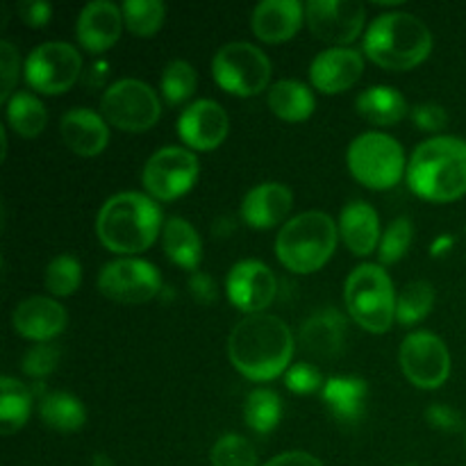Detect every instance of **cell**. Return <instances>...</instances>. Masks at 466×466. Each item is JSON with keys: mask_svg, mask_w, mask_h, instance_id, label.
Here are the masks:
<instances>
[{"mask_svg": "<svg viewBox=\"0 0 466 466\" xmlns=\"http://www.w3.org/2000/svg\"><path fill=\"white\" fill-rule=\"evenodd\" d=\"M228 355L241 376L253 382H268L289 371L294 335L273 314H248L232 328Z\"/></svg>", "mask_w": 466, "mask_h": 466, "instance_id": "1", "label": "cell"}, {"mask_svg": "<svg viewBox=\"0 0 466 466\" xmlns=\"http://www.w3.org/2000/svg\"><path fill=\"white\" fill-rule=\"evenodd\" d=\"M162 230V209L148 194L139 191H121L105 200L96 218L100 244L118 255L144 253Z\"/></svg>", "mask_w": 466, "mask_h": 466, "instance_id": "2", "label": "cell"}, {"mask_svg": "<svg viewBox=\"0 0 466 466\" xmlns=\"http://www.w3.org/2000/svg\"><path fill=\"white\" fill-rule=\"evenodd\" d=\"M408 185L428 203H453L466 194V141L432 137L408 162Z\"/></svg>", "mask_w": 466, "mask_h": 466, "instance_id": "3", "label": "cell"}, {"mask_svg": "<svg viewBox=\"0 0 466 466\" xmlns=\"http://www.w3.org/2000/svg\"><path fill=\"white\" fill-rule=\"evenodd\" d=\"M431 50V30L408 12L380 14L364 35V55L387 71H410L426 62Z\"/></svg>", "mask_w": 466, "mask_h": 466, "instance_id": "4", "label": "cell"}, {"mask_svg": "<svg viewBox=\"0 0 466 466\" xmlns=\"http://www.w3.org/2000/svg\"><path fill=\"white\" fill-rule=\"evenodd\" d=\"M339 228L326 212H303L289 218L276 237V255L291 273H314L330 262Z\"/></svg>", "mask_w": 466, "mask_h": 466, "instance_id": "5", "label": "cell"}, {"mask_svg": "<svg viewBox=\"0 0 466 466\" xmlns=\"http://www.w3.org/2000/svg\"><path fill=\"white\" fill-rule=\"evenodd\" d=\"M350 319L373 335H382L396 321V294L391 278L380 264H360L344 285Z\"/></svg>", "mask_w": 466, "mask_h": 466, "instance_id": "6", "label": "cell"}, {"mask_svg": "<svg viewBox=\"0 0 466 466\" xmlns=\"http://www.w3.org/2000/svg\"><path fill=\"white\" fill-rule=\"evenodd\" d=\"M346 162L360 185L376 191L399 185L408 167L403 146L385 132H364L353 139L346 153Z\"/></svg>", "mask_w": 466, "mask_h": 466, "instance_id": "7", "label": "cell"}, {"mask_svg": "<svg viewBox=\"0 0 466 466\" xmlns=\"http://www.w3.org/2000/svg\"><path fill=\"white\" fill-rule=\"evenodd\" d=\"M212 76L226 94L248 98L262 94L271 82V59L248 41H232L214 55Z\"/></svg>", "mask_w": 466, "mask_h": 466, "instance_id": "8", "label": "cell"}, {"mask_svg": "<svg viewBox=\"0 0 466 466\" xmlns=\"http://www.w3.org/2000/svg\"><path fill=\"white\" fill-rule=\"evenodd\" d=\"M100 109L105 121L123 132H146L162 116L157 91L135 77L109 85L100 98Z\"/></svg>", "mask_w": 466, "mask_h": 466, "instance_id": "9", "label": "cell"}, {"mask_svg": "<svg viewBox=\"0 0 466 466\" xmlns=\"http://www.w3.org/2000/svg\"><path fill=\"white\" fill-rule=\"evenodd\" d=\"M82 73V55L66 41H46L25 59V80L46 96L66 94Z\"/></svg>", "mask_w": 466, "mask_h": 466, "instance_id": "10", "label": "cell"}, {"mask_svg": "<svg viewBox=\"0 0 466 466\" xmlns=\"http://www.w3.org/2000/svg\"><path fill=\"white\" fill-rule=\"evenodd\" d=\"M200 173L198 157L191 150L168 146L157 150L153 157L146 162L141 182L153 200L171 203L185 196L196 185Z\"/></svg>", "mask_w": 466, "mask_h": 466, "instance_id": "11", "label": "cell"}, {"mask_svg": "<svg viewBox=\"0 0 466 466\" xmlns=\"http://www.w3.org/2000/svg\"><path fill=\"white\" fill-rule=\"evenodd\" d=\"M98 289L105 299L123 305H141L162 291L157 267L146 259L121 258L105 264L98 273Z\"/></svg>", "mask_w": 466, "mask_h": 466, "instance_id": "12", "label": "cell"}, {"mask_svg": "<svg viewBox=\"0 0 466 466\" xmlns=\"http://www.w3.org/2000/svg\"><path fill=\"white\" fill-rule=\"evenodd\" d=\"M405 378L419 390H440L451 376V353L444 339L428 330L412 332L403 339L399 353Z\"/></svg>", "mask_w": 466, "mask_h": 466, "instance_id": "13", "label": "cell"}, {"mask_svg": "<svg viewBox=\"0 0 466 466\" xmlns=\"http://www.w3.org/2000/svg\"><path fill=\"white\" fill-rule=\"evenodd\" d=\"M305 21L317 39L328 41L332 48H349L362 35L367 7L358 0H309Z\"/></svg>", "mask_w": 466, "mask_h": 466, "instance_id": "14", "label": "cell"}, {"mask_svg": "<svg viewBox=\"0 0 466 466\" xmlns=\"http://www.w3.org/2000/svg\"><path fill=\"white\" fill-rule=\"evenodd\" d=\"M230 303L246 314H262L278 294V280L271 268L258 259H241L230 268L226 280Z\"/></svg>", "mask_w": 466, "mask_h": 466, "instance_id": "15", "label": "cell"}, {"mask_svg": "<svg viewBox=\"0 0 466 466\" xmlns=\"http://www.w3.org/2000/svg\"><path fill=\"white\" fill-rule=\"evenodd\" d=\"M230 121L226 109L214 100H196L177 118V137L191 150L209 153L226 141Z\"/></svg>", "mask_w": 466, "mask_h": 466, "instance_id": "16", "label": "cell"}, {"mask_svg": "<svg viewBox=\"0 0 466 466\" xmlns=\"http://www.w3.org/2000/svg\"><path fill=\"white\" fill-rule=\"evenodd\" d=\"M66 309L48 296H30L12 312L14 332L36 344H48L66 328Z\"/></svg>", "mask_w": 466, "mask_h": 466, "instance_id": "17", "label": "cell"}, {"mask_svg": "<svg viewBox=\"0 0 466 466\" xmlns=\"http://www.w3.org/2000/svg\"><path fill=\"white\" fill-rule=\"evenodd\" d=\"M364 73V57L355 48H328L314 57L309 80L321 94L335 96L350 89Z\"/></svg>", "mask_w": 466, "mask_h": 466, "instance_id": "18", "label": "cell"}, {"mask_svg": "<svg viewBox=\"0 0 466 466\" xmlns=\"http://www.w3.org/2000/svg\"><path fill=\"white\" fill-rule=\"evenodd\" d=\"M123 12L109 0H96L82 7L77 16V41L89 53H105L118 41L123 32Z\"/></svg>", "mask_w": 466, "mask_h": 466, "instance_id": "19", "label": "cell"}, {"mask_svg": "<svg viewBox=\"0 0 466 466\" xmlns=\"http://www.w3.org/2000/svg\"><path fill=\"white\" fill-rule=\"evenodd\" d=\"M294 208V191L282 182H262L241 200V218L255 230H268L285 221Z\"/></svg>", "mask_w": 466, "mask_h": 466, "instance_id": "20", "label": "cell"}, {"mask_svg": "<svg viewBox=\"0 0 466 466\" xmlns=\"http://www.w3.org/2000/svg\"><path fill=\"white\" fill-rule=\"evenodd\" d=\"M305 21V5L299 0H264L253 9L250 27L264 44H285L294 39Z\"/></svg>", "mask_w": 466, "mask_h": 466, "instance_id": "21", "label": "cell"}, {"mask_svg": "<svg viewBox=\"0 0 466 466\" xmlns=\"http://www.w3.org/2000/svg\"><path fill=\"white\" fill-rule=\"evenodd\" d=\"M59 132L66 148L80 157H96L109 144L107 121L89 107L68 109L59 121Z\"/></svg>", "mask_w": 466, "mask_h": 466, "instance_id": "22", "label": "cell"}, {"mask_svg": "<svg viewBox=\"0 0 466 466\" xmlns=\"http://www.w3.org/2000/svg\"><path fill=\"white\" fill-rule=\"evenodd\" d=\"M339 237L355 258H367L380 246V218L364 200H353L339 214Z\"/></svg>", "mask_w": 466, "mask_h": 466, "instance_id": "23", "label": "cell"}, {"mask_svg": "<svg viewBox=\"0 0 466 466\" xmlns=\"http://www.w3.org/2000/svg\"><path fill=\"white\" fill-rule=\"evenodd\" d=\"M346 319L339 309L323 308L300 326V344L317 358H335L344 350Z\"/></svg>", "mask_w": 466, "mask_h": 466, "instance_id": "24", "label": "cell"}, {"mask_svg": "<svg viewBox=\"0 0 466 466\" xmlns=\"http://www.w3.org/2000/svg\"><path fill=\"white\" fill-rule=\"evenodd\" d=\"M367 394L369 387L362 378L335 376L328 378L323 385V403L330 410L332 417L346 426H353L362 419L367 410Z\"/></svg>", "mask_w": 466, "mask_h": 466, "instance_id": "25", "label": "cell"}, {"mask_svg": "<svg viewBox=\"0 0 466 466\" xmlns=\"http://www.w3.org/2000/svg\"><path fill=\"white\" fill-rule=\"evenodd\" d=\"M162 246L167 258L187 271H196L203 259V241L187 218H167L162 230Z\"/></svg>", "mask_w": 466, "mask_h": 466, "instance_id": "26", "label": "cell"}, {"mask_svg": "<svg viewBox=\"0 0 466 466\" xmlns=\"http://www.w3.org/2000/svg\"><path fill=\"white\" fill-rule=\"evenodd\" d=\"M358 114L371 126H394L408 114V100L394 86H369L355 100Z\"/></svg>", "mask_w": 466, "mask_h": 466, "instance_id": "27", "label": "cell"}, {"mask_svg": "<svg viewBox=\"0 0 466 466\" xmlns=\"http://www.w3.org/2000/svg\"><path fill=\"white\" fill-rule=\"evenodd\" d=\"M267 103L278 118L289 123L308 121L314 114V94L299 80H280L268 89Z\"/></svg>", "mask_w": 466, "mask_h": 466, "instance_id": "28", "label": "cell"}, {"mask_svg": "<svg viewBox=\"0 0 466 466\" xmlns=\"http://www.w3.org/2000/svg\"><path fill=\"white\" fill-rule=\"evenodd\" d=\"M39 417L57 432H76L85 426L86 410L77 396L66 391H53L39 399Z\"/></svg>", "mask_w": 466, "mask_h": 466, "instance_id": "29", "label": "cell"}, {"mask_svg": "<svg viewBox=\"0 0 466 466\" xmlns=\"http://www.w3.org/2000/svg\"><path fill=\"white\" fill-rule=\"evenodd\" d=\"M32 391L23 382L5 376L0 380V432L14 435L27 423L32 412Z\"/></svg>", "mask_w": 466, "mask_h": 466, "instance_id": "30", "label": "cell"}, {"mask_svg": "<svg viewBox=\"0 0 466 466\" xmlns=\"http://www.w3.org/2000/svg\"><path fill=\"white\" fill-rule=\"evenodd\" d=\"M5 107H7L9 127L18 137H25V139L39 137L44 132L46 123H48V112H46L44 103L30 91H16L5 103Z\"/></svg>", "mask_w": 466, "mask_h": 466, "instance_id": "31", "label": "cell"}, {"mask_svg": "<svg viewBox=\"0 0 466 466\" xmlns=\"http://www.w3.org/2000/svg\"><path fill=\"white\" fill-rule=\"evenodd\" d=\"M246 426L259 435H268L282 419V400L273 390H253L244 405Z\"/></svg>", "mask_w": 466, "mask_h": 466, "instance_id": "32", "label": "cell"}, {"mask_svg": "<svg viewBox=\"0 0 466 466\" xmlns=\"http://www.w3.org/2000/svg\"><path fill=\"white\" fill-rule=\"evenodd\" d=\"M121 12L127 30L141 39L157 35L167 21V5L159 0H126Z\"/></svg>", "mask_w": 466, "mask_h": 466, "instance_id": "33", "label": "cell"}, {"mask_svg": "<svg viewBox=\"0 0 466 466\" xmlns=\"http://www.w3.org/2000/svg\"><path fill=\"white\" fill-rule=\"evenodd\" d=\"M435 289L431 282L414 280L403 287L399 300H396V321L403 326H417L431 314L435 305Z\"/></svg>", "mask_w": 466, "mask_h": 466, "instance_id": "34", "label": "cell"}, {"mask_svg": "<svg viewBox=\"0 0 466 466\" xmlns=\"http://www.w3.org/2000/svg\"><path fill=\"white\" fill-rule=\"evenodd\" d=\"M198 86V73L185 59H173L164 66L159 77V91L168 105H182L194 96Z\"/></svg>", "mask_w": 466, "mask_h": 466, "instance_id": "35", "label": "cell"}, {"mask_svg": "<svg viewBox=\"0 0 466 466\" xmlns=\"http://www.w3.org/2000/svg\"><path fill=\"white\" fill-rule=\"evenodd\" d=\"M82 282V267L77 262V258L64 253L57 255L55 259H50V264L46 267V289L53 296H71L76 294L77 287Z\"/></svg>", "mask_w": 466, "mask_h": 466, "instance_id": "36", "label": "cell"}, {"mask_svg": "<svg viewBox=\"0 0 466 466\" xmlns=\"http://www.w3.org/2000/svg\"><path fill=\"white\" fill-rule=\"evenodd\" d=\"M209 460H212V466H258L255 446L246 437L235 435V432L223 435L212 446Z\"/></svg>", "mask_w": 466, "mask_h": 466, "instance_id": "37", "label": "cell"}, {"mask_svg": "<svg viewBox=\"0 0 466 466\" xmlns=\"http://www.w3.org/2000/svg\"><path fill=\"white\" fill-rule=\"evenodd\" d=\"M414 226L408 217H399L387 226L385 235H382L380 246H378V258L382 264H396L408 255L410 246H412Z\"/></svg>", "mask_w": 466, "mask_h": 466, "instance_id": "38", "label": "cell"}, {"mask_svg": "<svg viewBox=\"0 0 466 466\" xmlns=\"http://www.w3.org/2000/svg\"><path fill=\"white\" fill-rule=\"evenodd\" d=\"M59 349L53 344H35L25 355H23V373L30 378H46L57 369Z\"/></svg>", "mask_w": 466, "mask_h": 466, "instance_id": "39", "label": "cell"}, {"mask_svg": "<svg viewBox=\"0 0 466 466\" xmlns=\"http://www.w3.org/2000/svg\"><path fill=\"white\" fill-rule=\"evenodd\" d=\"M285 385L287 390L294 391V394L305 396V394H314L317 390H323L326 382H323L321 373H319L312 364L300 362V364H294V367H289V371L285 373Z\"/></svg>", "mask_w": 466, "mask_h": 466, "instance_id": "40", "label": "cell"}, {"mask_svg": "<svg viewBox=\"0 0 466 466\" xmlns=\"http://www.w3.org/2000/svg\"><path fill=\"white\" fill-rule=\"evenodd\" d=\"M412 123L421 132H440L449 126V114L437 103H421L410 112Z\"/></svg>", "mask_w": 466, "mask_h": 466, "instance_id": "41", "label": "cell"}, {"mask_svg": "<svg viewBox=\"0 0 466 466\" xmlns=\"http://www.w3.org/2000/svg\"><path fill=\"white\" fill-rule=\"evenodd\" d=\"M0 68H3V89H0V103H7L16 91H14V85H16L18 77V53L7 39L0 44Z\"/></svg>", "mask_w": 466, "mask_h": 466, "instance_id": "42", "label": "cell"}, {"mask_svg": "<svg viewBox=\"0 0 466 466\" xmlns=\"http://www.w3.org/2000/svg\"><path fill=\"white\" fill-rule=\"evenodd\" d=\"M426 421L431 423L432 428L444 432H455L464 426V419L458 410L449 408V405L435 403L426 410Z\"/></svg>", "mask_w": 466, "mask_h": 466, "instance_id": "43", "label": "cell"}, {"mask_svg": "<svg viewBox=\"0 0 466 466\" xmlns=\"http://www.w3.org/2000/svg\"><path fill=\"white\" fill-rule=\"evenodd\" d=\"M18 16L25 25L44 27L53 16V5L44 3V0H23L18 3Z\"/></svg>", "mask_w": 466, "mask_h": 466, "instance_id": "44", "label": "cell"}, {"mask_svg": "<svg viewBox=\"0 0 466 466\" xmlns=\"http://www.w3.org/2000/svg\"><path fill=\"white\" fill-rule=\"evenodd\" d=\"M189 291H191V299L200 305H212L218 296L212 276H208V273H203V271L191 273Z\"/></svg>", "mask_w": 466, "mask_h": 466, "instance_id": "45", "label": "cell"}, {"mask_svg": "<svg viewBox=\"0 0 466 466\" xmlns=\"http://www.w3.org/2000/svg\"><path fill=\"white\" fill-rule=\"evenodd\" d=\"M264 466H323L321 460L314 455L303 453V451H289V453H280L273 460H268Z\"/></svg>", "mask_w": 466, "mask_h": 466, "instance_id": "46", "label": "cell"}, {"mask_svg": "<svg viewBox=\"0 0 466 466\" xmlns=\"http://www.w3.org/2000/svg\"><path fill=\"white\" fill-rule=\"evenodd\" d=\"M455 246V239L451 235H441V237H437L435 241H432V246H431V255L432 258H444L446 253H449L451 248H453Z\"/></svg>", "mask_w": 466, "mask_h": 466, "instance_id": "47", "label": "cell"}, {"mask_svg": "<svg viewBox=\"0 0 466 466\" xmlns=\"http://www.w3.org/2000/svg\"><path fill=\"white\" fill-rule=\"evenodd\" d=\"M96 466H112V462H109V460H105L103 455H96Z\"/></svg>", "mask_w": 466, "mask_h": 466, "instance_id": "48", "label": "cell"}, {"mask_svg": "<svg viewBox=\"0 0 466 466\" xmlns=\"http://www.w3.org/2000/svg\"><path fill=\"white\" fill-rule=\"evenodd\" d=\"M400 466H419V464H400Z\"/></svg>", "mask_w": 466, "mask_h": 466, "instance_id": "49", "label": "cell"}]
</instances>
